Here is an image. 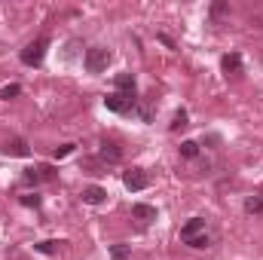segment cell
Here are the masks:
<instances>
[{
    "label": "cell",
    "instance_id": "cell-1",
    "mask_svg": "<svg viewBox=\"0 0 263 260\" xmlns=\"http://www.w3.org/2000/svg\"><path fill=\"white\" fill-rule=\"evenodd\" d=\"M46 49H49V40H46V37H37V40H31V43L19 52V58H22V64H28V67H40L43 58H46Z\"/></svg>",
    "mask_w": 263,
    "mask_h": 260
},
{
    "label": "cell",
    "instance_id": "cell-2",
    "mask_svg": "<svg viewBox=\"0 0 263 260\" xmlns=\"http://www.w3.org/2000/svg\"><path fill=\"white\" fill-rule=\"evenodd\" d=\"M107 61H110V52H107L104 46H92V49L86 52V70H89V73H101V70L107 67Z\"/></svg>",
    "mask_w": 263,
    "mask_h": 260
},
{
    "label": "cell",
    "instance_id": "cell-3",
    "mask_svg": "<svg viewBox=\"0 0 263 260\" xmlns=\"http://www.w3.org/2000/svg\"><path fill=\"white\" fill-rule=\"evenodd\" d=\"M123 184H126V190L138 193V190H147V187H150V175H147L144 168H129V171L123 175Z\"/></svg>",
    "mask_w": 263,
    "mask_h": 260
},
{
    "label": "cell",
    "instance_id": "cell-4",
    "mask_svg": "<svg viewBox=\"0 0 263 260\" xmlns=\"http://www.w3.org/2000/svg\"><path fill=\"white\" fill-rule=\"evenodd\" d=\"M104 107L114 110V114H126V110L135 107V95H123V92H110L104 98Z\"/></svg>",
    "mask_w": 263,
    "mask_h": 260
},
{
    "label": "cell",
    "instance_id": "cell-5",
    "mask_svg": "<svg viewBox=\"0 0 263 260\" xmlns=\"http://www.w3.org/2000/svg\"><path fill=\"white\" fill-rule=\"evenodd\" d=\"M202 233H205V220H202V217H190V220L181 227V239H184V242H190V239H196V236H202Z\"/></svg>",
    "mask_w": 263,
    "mask_h": 260
},
{
    "label": "cell",
    "instance_id": "cell-6",
    "mask_svg": "<svg viewBox=\"0 0 263 260\" xmlns=\"http://www.w3.org/2000/svg\"><path fill=\"white\" fill-rule=\"evenodd\" d=\"M4 153H7V156H28L31 147H28L22 138H10V141L4 144Z\"/></svg>",
    "mask_w": 263,
    "mask_h": 260
},
{
    "label": "cell",
    "instance_id": "cell-7",
    "mask_svg": "<svg viewBox=\"0 0 263 260\" xmlns=\"http://www.w3.org/2000/svg\"><path fill=\"white\" fill-rule=\"evenodd\" d=\"M132 217L141 220V224H150V220H156V208H153V205L138 202V205H132Z\"/></svg>",
    "mask_w": 263,
    "mask_h": 260
},
{
    "label": "cell",
    "instance_id": "cell-8",
    "mask_svg": "<svg viewBox=\"0 0 263 260\" xmlns=\"http://www.w3.org/2000/svg\"><path fill=\"white\" fill-rule=\"evenodd\" d=\"M104 199H107V193L101 187H95V184H92V187H83V202L86 205H101Z\"/></svg>",
    "mask_w": 263,
    "mask_h": 260
},
{
    "label": "cell",
    "instance_id": "cell-9",
    "mask_svg": "<svg viewBox=\"0 0 263 260\" xmlns=\"http://www.w3.org/2000/svg\"><path fill=\"white\" fill-rule=\"evenodd\" d=\"M117 92H123V95H135V77H132V73H117Z\"/></svg>",
    "mask_w": 263,
    "mask_h": 260
},
{
    "label": "cell",
    "instance_id": "cell-10",
    "mask_svg": "<svg viewBox=\"0 0 263 260\" xmlns=\"http://www.w3.org/2000/svg\"><path fill=\"white\" fill-rule=\"evenodd\" d=\"M220 67L227 70V73H242V55H239V52H230V55H223Z\"/></svg>",
    "mask_w": 263,
    "mask_h": 260
},
{
    "label": "cell",
    "instance_id": "cell-11",
    "mask_svg": "<svg viewBox=\"0 0 263 260\" xmlns=\"http://www.w3.org/2000/svg\"><path fill=\"white\" fill-rule=\"evenodd\" d=\"M101 156H104V159H110V162H117V159L123 156V150H120V147H117L114 141H104V144H101Z\"/></svg>",
    "mask_w": 263,
    "mask_h": 260
},
{
    "label": "cell",
    "instance_id": "cell-12",
    "mask_svg": "<svg viewBox=\"0 0 263 260\" xmlns=\"http://www.w3.org/2000/svg\"><path fill=\"white\" fill-rule=\"evenodd\" d=\"M196 153H199V144H196V141H184V144H181V156H184V159H193Z\"/></svg>",
    "mask_w": 263,
    "mask_h": 260
},
{
    "label": "cell",
    "instance_id": "cell-13",
    "mask_svg": "<svg viewBox=\"0 0 263 260\" xmlns=\"http://www.w3.org/2000/svg\"><path fill=\"white\" fill-rule=\"evenodd\" d=\"M58 245H61V242H52V239H49V242H37V245H34V251H37V254H55V251H58Z\"/></svg>",
    "mask_w": 263,
    "mask_h": 260
},
{
    "label": "cell",
    "instance_id": "cell-14",
    "mask_svg": "<svg viewBox=\"0 0 263 260\" xmlns=\"http://www.w3.org/2000/svg\"><path fill=\"white\" fill-rule=\"evenodd\" d=\"M245 211H248V214H260V211H263V196H251V199L245 202Z\"/></svg>",
    "mask_w": 263,
    "mask_h": 260
},
{
    "label": "cell",
    "instance_id": "cell-15",
    "mask_svg": "<svg viewBox=\"0 0 263 260\" xmlns=\"http://www.w3.org/2000/svg\"><path fill=\"white\" fill-rule=\"evenodd\" d=\"M37 175H40V181H55V178H58V168H52V165H37Z\"/></svg>",
    "mask_w": 263,
    "mask_h": 260
},
{
    "label": "cell",
    "instance_id": "cell-16",
    "mask_svg": "<svg viewBox=\"0 0 263 260\" xmlns=\"http://www.w3.org/2000/svg\"><path fill=\"white\" fill-rule=\"evenodd\" d=\"M110 260H129V245H114L110 248Z\"/></svg>",
    "mask_w": 263,
    "mask_h": 260
},
{
    "label": "cell",
    "instance_id": "cell-17",
    "mask_svg": "<svg viewBox=\"0 0 263 260\" xmlns=\"http://www.w3.org/2000/svg\"><path fill=\"white\" fill-rule=\"evenodd\" d=\"M22 92V86H16V83H10V86H4V89H0V98H4V101H10V98H16Z\"/></svg>",
    "mask_w": 263,
    "mask_h": 260
},
{
    "label": "cell",
    "instance_id": "cell-18",
    "mask_svg": "<svg viewBox=\"0 0 263 260\" xmlns=\"http://www.w3.org/2000/svg\"><path fill=\"white\" fill-rule=\"evenodd\" d=\"M184 126H187V110H178L174 120H171V132H181Z\"/></svg>",
    "mask_w": 263,
    "mask_h": 260
},
{
    "label": "cell",
    "instance_id": "cell-19",
    "mask_svg": "<svg viewBox=\"0 0 263 260\" xmlns=\"http://www.w3.org/2000/svg\"><path fill=\"white\" fill-rule=\"evenodd\" d=\"M22 199V205H31V208H40V196H34V193H25V196H19Z\"/></svg>",
    "mask_w": 263,
    "mask_h": 260
},
{
    "label": "cell",
    "instance_id": "cell-20",
    "mask_svg": "<svg viewBox=\"0 0 263 260\" xmlns=\"http://www.w3.org/2000/svg\"><path fill=\"white\" fill-rule=\"evenodd\" d=\"M22 181H25V184H40V175H37V168H25Z\"/></svg>",
    "mask_w": 263,
    "mask_h": 260
},
{
    "label": "cell",
    "instance_id": "cell-21",
    "mask_svg": "<svg viewBox=\"0 0 263 260\" xmlns=\"http://www.w3.org/2000/svg\"><path fill=\"white\" fill-rule=\"evenodd\" d=\"M73 153V144H61V147H55V159H64V156H70Z\"/></svg>",
    "mask_w": 263,
    "mask_h": 260
},
{
    "label": "cell",
    "instance_id": "cell-22",
    "mask_svg": "<svg viewBox=\"0 0 263 260\" xmlns=\"http://www.w3.org/2000/svg\"><path fill=\"white\" fill-rule=\"evenodd\" d=\"M187 245H190V248H208V236L202 233V236H196V239H190V242H187Z\"/></svg>",
    "mask_w": 263,
    "mask_h": 260
},
{
    "label": "cell",
    "instance_id": "cell-23",
    "mask_svg": "<svg viewBox=\"0 0 263 260\" xmlns=\"http://www.w3.org/2000/svg\"><path fill=\"white\" fill-rule=\"evenodd\" d=\"M227 13H230V7H227V4H214V7H211V16H214V19L227 16Z\"/></svg>",
    "mask_w": 263,
    "mask_h": 260
},
{
    "label": "cell",
    "instance_id": "cell-24",
    "mask_svg": "<svg viewBox=\"0 0 263 260\" xmlns=\"http://www.w3.org/2000/svg\"><path fill=\"white\" fill-rule=\"evenodd\" d=\"M159 40H162V43H165L168 49H174V40H171V37H168V34H159Z\"/></svg>",
    "mask_w": 263,
    "mask_h": 260
}]
</instances>
